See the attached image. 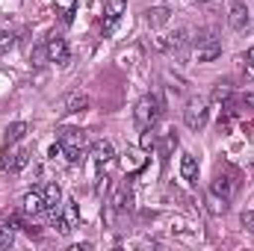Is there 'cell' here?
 Masks as SVG:
<instances>
[{"mask_svg":"<svg viewBox=\"0 0 254 251\" xmlns=\"http://www.w3.org/2000/svg\"><path fill=\"white\" fill-rule=\"evenodd\" d=\"M160 119H163V101H160V95H145V98L136 101V107H133V122H136L139 130L157 127Z\"/></svg>","mask_w":254,"mask_h":251,"instance_id":"6da1fadb","label":"cell"},{"mask_svg":"<svg viewBox=\"0 0 254 251\" xmlns=\"http://www.w3.org/2000/svg\"><path fill=\"white\" fill-rule=\"evenodd\" d=\"M57 142L63 145V154L68 163H80L83 160V148H86V133L77 127H60L57 130Z\"/></svg>","mask_w":254,"mask_h":251,"instance_id":"7a4b0ae2","label":"cell"},{"mask_svg":"<svg viewBox=\"0 0 254 251\" xmlns=\"http://www.w3.org/2000/svg\"><path fill=\"white\" fill-rule=\"evenodd\" d=\"M27 166H30V151L27 148H21V145H3V151H0V169L3 172L18 175Z\"/></svg>","mask_w":254,"mask_h":251,"instance_id":"3957f363","label":"cell"},{"mask_svg":"<svg viewBox=\"0 0 254 251\" xmlns=\"http://www.w3.org/2000/svg\"><path fill=\"white\" fill-rule=\"evenodd\" d=\"M210 122V107H207V101L204 98H192L190 104H187V110H184V125L190 127V130H204Z\"/></svg>","mask_w":254,"mask_h":251,"instance_id":"277c9868","label":"cell"},{"mask_svg":"<svg viewBox=\"0 0 254 251\" xmlns=\"http://www.w3.org/2000/svg\"><path fill=\"white\" fill-rule=\"evenodd\" d=\"M77 222H80V207H77V201H65L63 210L54 213V228H57L60 234H71V228H77Z\"/></svg>","mask_w":254,"mask_h":251,"instance_id":"5b68a950","label":"cell"},{"mask_svg":"<svg viewBox=\"0 0 254 251\" xmlns=\"http://www.w3.org/2000/svg\"><path fill=\"white\" fill-rule=\"evenodd\" d=\"M45 57H48V63H57V65H68L71 60V51H68V42H65L63 36H51L48 42H45Z\"/></svg>","mask_w":254,"mask_h":251,"instance_id":"8992f818","label":"cell"},{"mask_svg":"<svg viewBox=\"0 0 254 251\" xmlns=\"http://www.w3.org/2000/svg\"><path fill=\"white\" fill-rule=\"evenodd\" d=\"M42 195H45V213H60V204H63V189L57 181H51V184H45L42 187Z\"/></svg>","mask_w":254,"mask_h":251,"instance_id":"52a82bcc","label":"cell"},{"mask_svg":"<svg viewBox=\"0 0 254 251\" xmlns=\"http://www.w3.org/2000/svg\"><path fill=\"white\" fill-rule=\"evenodd\" d=\"M249 21H252V15H249L246 3L234 0V3H231V9H228V24H231L234 30H246V27H249Z\"/></svg>","mask_w":254,"mask_h":251,"instance_id":"ba28073f","label":"cell"},{"mask_svg":"<svg viewBox=\"0 0 254 251\" xmlns=\"http://www.w3.org/2000/svg\"><path fill=\"white\" fill-rule=\"evenodd\" d=\"M21 213L24 216H36V213H45V195L42 189H33L21 198Z\"/></svg>","mask_w":254,"mask_h":251,"instance_id":"9c48e42d","label":"cell"},{"mask_svg":"<svg viewBox=\"0 0 254 251\" xmlns=\"http://www.w3.org/2000/svg\"><path fill=\"white\" fill-rule=\"evenodd\" d=\"M86 107H89V98L83 92H68L63 98V104H60V113L63 116H71V113H83Z\"/></svg>","mask_w":254,"mask_h":251,"instance_id":"30bf717a","label":"cell"},{"mask_svg":"<svg viewBox=\"0 0 254 251\" xmlns=\"http://www.w3.org/2000/svg\"><path fill=\"white\" fill-rule=\"evenodd\" d=\"M127 12V0H107V6H104V15H107V24H104V33H110L116 24H119V18Z\"/></svg>","mask_w":254,"mask_h":251,"instance_id":"8fae6325","label":"cell"},{"mask_svg":"<svg viewBox=\"0 0 254 251\" xmlns=\"http://www.w3.org/2000/svg\"><path fill=\"white\" fill-rule=\"evenodd\" d=\"M195 57L198 63H213L222 57V45L219 42H204V45H195Z\"/></svg>","mask_w":254,"mask_h":251,"instance_id":"7c38bea8","label":"cell"},{"mask_svg":"<svg viewBox=\"0 0 254 251\" xmlns=\"http://www.w3.org/2000/svg\"><path fill=\"white\" fill-rule=\"evenodd\" d=\"M113 157H116V151H113V145H110L107 139L92 142V160H95V163H101V166H104V163H110Z\"/></svg>","mask_w":254,"mask_h":251,"instance_id":"4fadbf2b","label":"cell"},{"mask_svg":"<svg viewBox=\"0 0 254 251\" xmlns=\"http://www.w3.org/2000/svg\"><path fill=\"white\" fill-rule=\"evenodd\" d=\"M30 133V125L27 122H12V125L6 127V136H3V145H18L24 136Z\"/></svg>","mask_w":254,"mask_h":251,"instance_id":"5bb4252c","label":"cell"},{"mask_svg":"<svg viewBox=\"0 0 254 251\" xmlns=\"http://www.w3.org/2000/svg\"><path fill=\"white\" fill-rule=\"evenodd\" d=\"M181 178H184L187 184H195V181H198V160H195L192 154H184V157H181Z\"/></svg>","mask_w":254,"mask_h":251,"instance_id":"9a60e30c","label":"cell"},{"mask_svg":"<svg viewBox=\"0 0 254 251\" xmlns=\"http://www.w3.org/2000/svg\"><path fill=\"white\" fill-rule=\"evenodd\" d=\"M110 207L119 210V213L130 210V207H133V192H130L127 187H119L116 189V195H113V201H110Z\"/></svg>","mask_w":254,"mask_h":251,"instance_id":"2e32d148","label":"cell"},{"mask_svg":"<svg viewBox=\"0 0 254 251\" xmlns=\"http://www.w3.org/2000/svg\"><path fill=\"white\" fill-rule=\"evenodd\" d=\"M207 213H213V216H222V213H228V198H222L219 192H213V189H207Z\"/></svg>","mask_w":254,"mask_h":251,"instance_id":"e0dca14e","label":"cell"},{"mask_svg":"<svg viewBox=\"0 0 254 251\" xmlns=\"http://www.w3.org/2000/svg\"><path fill=\"white\" fill-rule=\"evenodd\" d=\"M210 189L231 201V195H234V181H231L228 175H216V178H213V184H210Z\"/></svg>","mask_w":254,"mask_h":251,"instance_id":"ac0fdd59","label":"cell"},{"mask_svg":"<svg viewBox=\"0 0 254 251\" xmlns=\"http://www.w3.org/2000/svg\"><path fill=\"white\" fill-rule=\"evenodd\" d=\"M192 33L190 30H187V27H181V30H178V33H172V36H169V48H172V51H187V48H190V39Z\"/></svg>","mask_w":254,"mask_h":251,"instance_id":"d6986e66","label":"cell"},{"mask_svg":"<svg viewBox=\"0 0 254 251\" xmlns=\"http://www.w3.org/2000/svg\"><path fill=\"white\" fill-rule=\"evenodd\" d=\"M145 21H148L151 27H163V24L169 21V6H157V9H148V12H145Z\"/></svg>","mask_w":254,"mask_h":251,"instance_id":"ffe728a7","label":"cell"},{"mask_svg":"<svg viewBox=\"0 0 254 251\" xmlns=\"http://www.w3.org/2000/svg\"><path fill=\"white\" fill-rule=\"evenodd\" d=\"M139 148H142V151H154V148H157V133H154V127H151V130H142Z\"/></svg>","mask_w":254,"mask_h":251,"instance_id":"44dd1931","label":"cell"},{"mask_svg":"<svg viewBox=\"0 0 254 251\" xmlns=\"http://www.w3.org/2000/svg\"><path fill=\"white\" fill-rule=\"evenodd\" d=\"M12 243H15V228L3 222V225H0V249H9Z\"/></svg>","mask_w":254,"mask_h":251,"instance_id":"7402d4cb","label":"cell"},{"mask_svg":"<svg viewBox=\"0 0 254 251\" xmlns=\"http://www.w3.org/2000/svg\"><path fill=\"white\" fill-rule=\"evenodd\" d=\"M213 98H216V101H228V98H231V86H228V83H216Z\"/></svg>","mask_w":254,"mask_h":251,"instance_id":"603a6c76","label":"cell"},{"mask_svg":"<svg viewBox=\"0 0 254 251\" xmlns=\"http://www.w3.org/2000/svg\"><path fill=\"white\" fill-rule=\"evenodd\" d=\"M110 187H113V184H110V178H98V187H95V192H98V195H107V192H110Z\"/></svg>","mask_w":254,"mask_h":251,"instance_id":"cb8c5ba5","label":"cell"},{"mask_svg":"<svg viewBox=\"0 0 254 251\" xmlns=\"http://www.w3.org/2000/svg\"><path fill=\"white\" fill-rule=\"evenodd\" d=\"M240 107H249V110H254V92H243V95H240Z\"/></svg>","mask_w":254,"mask_h":251,"instance_id":"d4e9b609","label":"cell"},{"mask_svg":"<svg viewBox=\"0 0 254 251\" xmlns=\"http://www.w3.org/2000/svg\"><path fill=\"white\" fill-rule=\"evenodd\" d=\"M246 63H249V68H246V71H249V77H254V48L246 51Z\"/></svg>","mask_w":254,"mask_h":251,"instance_id":"484cf974","label":"cell"},{"mask_svg":"<svg viewBox=\"0 0 254 251\" xmlns=\"http://www.w3.org/2000/svg\"><path fill=\"white\" fill-rule=\"evenodd\" d=\"M243 225H246V228H249V231L254 234V210H249V213H243Z\"/></svg>","mask_w":254,"mask_h":251,"instance_id":"4316f807","label":"cell"},{"mask_svg":"<svg viewBox=\"0 0 254 251\" xmlns=\"http://www.w3.org/2000/svg\"><path fill=\"white\" fill-rule=\"evenodd\" d=\"M172 3H178V0H163V6H169V9H172Z\"/></svg>","mask_w":254,"mask_h":251,"instance_id":"83f0119b","label":"cell"},{"mask_svg":"<svg viewBox=\"0 0 254 251\" xmlns=\"http://www.w3.org/2000/svg\"><path fill=\"white\" fill-rule=\"evenodd\" d=\"M195 3H210V0H195Z\"/></svg>","mask_w":254,"mask_h":251,"instance_id":"f1b7e54d","label":"cell"}]
</instances>
